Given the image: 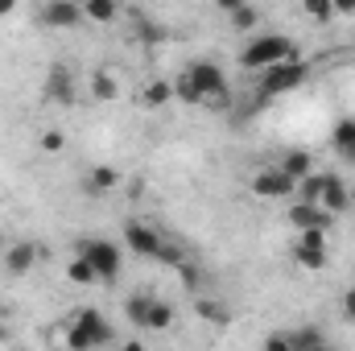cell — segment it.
<instances>
[{"mask_svg":"<svg viewBox=\"0 0 355 351\" xmlns=\"http://www.w3.org/2000/svg\"><path fill=\"white\" fill-rule=\"evenodd\" d=\"M116 17H120V4H116V0H83V21L112 25Z\"/></svg>","mask_w":355,"mask_h":351,"instance_id":"d6986e66","label":"cell"},{"mask_svg":"<svg viewBox=\"0 0 355 351\" xmlns=\"http://www.w3.org/2000/svg\"><path fill=\"white\" fill-rule=\"evenodd\" d=\"M124 351H145V343H141V339H128V343H124Z\"/></svg>","mask_w":355,"mask_h":351,"instance_id":"e575fe53","label":"cell"},{"mask_svg":"<svg viewBox=\"0 0 355 351\" xmlns=\"http://www.w3.org/2000/svg\"><path fill=\"white\" fill-rule=\"evenodd\" d=\"M112 343V323L95 310V306H83L71 327H67V348L71 351H99Z\"/></svg>","mask_w":355,"mask_h":351,"instance_id":"7a4b0ae2","label":"cell"},{"mask_svg":"<svg viewBox=\"0 0 355 351\" xmlns=\"http://www.w3.org/2000/svg\"><path fill=\"white\" fill-rule=\"evenodd\" d=\"M37 17H42L46 29H75L83 21V4H75V0H50Z\"/></svg>","mask_w":355,"mask_h":351,"instance_id":"30bf717a","label":"cell"},{"mask_svg":"<svg viewBox=\"0 0 355 351\" xmlns=\"http://www.w3.org/2000/svg\"><path fill=\"white\" fill-rule=\"evenodd\" d=\"M339 314H343L347 323H355V285L343 289V298H339Z\"/></svg>","mask_w":355,"mask_h":351,"instance_id":"4dcf8cb0","label":"cell"},{"mask_svg":"<svg viewBox=\"0 0 355 351\" xmlns=\"http://www.w3.org/2000/svg\"><path fill=\"white\" fill-rule=\"evenodd\" d=\"M4 252H8V244H4V236H0V257H4Z\"/></svg>","mask_w":355,"mask_h":351,"instance_id":"8d00e7d4","label":"cell"},{"mask_svg":"<svg viewBox=\"0 0 355 351\" xmlns=\"http://www.w3.org/2000/svg\"><path fill=\"white\" fill-rule=\"evenodd\" d=\"M293 261L302 268H327V248H306V244H293Z\"/></svg>","mask_w":355,"mask_h":351,"instance_id":"603a6c76","label":"cell"},{"mask_svg":"<svg viewBox=\"0 0 355 351\" xmlns=\"http://www.w3.org/2000/svg\"><path fill=\"white\" fill-rule=\"evenodd\" d=\"M67 277H71L75 285H95V281H99V277H95V268H91L87 261H79V257L67 264Z\"/></svg>","mask_w":355,"mask_h":351,"instance_id":"d4e9b609","label":"cell"},{"mask_svg":"<svg viewBox=\"0 0 355 351\" xmlns=\"http://www.w3.org/2000/svg\"><path fill=\"white\" fill-rule=\"evenodd\" d=\"M289 58H297V46H293L285 33H257V37L240 50V67H252V71H261V75H265L268 67H277V62H289Z\"/></svg>","mask_w":355,"mask_h":351,"instance_id":"6da1fadb","label":"cell"},{"mask_svg":"<svg viewBox=\"0 0 355 351\" xmlns=\"http://www.w3.org/2000/svg\"><path fill=\"white\" fill-rule=\"evenodd\" d=\"M285 219H289V228L302 236V232H331V223H335V215H327L322 207H310V203H289V211H285Z\"/></svg>","mask_w":355,"mask_h":351,"instance_id":"9c48e42d","label":"cell"},{"mask_svg":"<svg viewBox=\"0 0 355 351\" xmlns=\"http://www.w3.org/2000/svg\"><path fill=\"white\" fill-rule=\"evenodd\" d=\"M252 194L257 198H297V182L293 178H285L277 166H265V170H257L252 174Z\"/></svg>","mask_w":355,"mask_h":351,"instance_id":"ba28073f","label":"cell"},{"mask_svg":"<svg viewBox=\"0 0 355 351\" xmlns=\"http://www.w3.org/2000/svg\"><path fill=\"white\" fill-rule=\"evenodd\" d=\"M116 95H120L116 75H107L103 67H99V71H91V99H95V103H112Z\"/></svg>","mask_w":355,"mask_h":351,"instance_id":"ac0fdd59","label":"cell"},{"mask_svg":"<svg viewBox=\"0 0 355 351\" xmlns=\"http://www.w3.org/2000/svg\"><path fill=\"white\" fill-rule=\"evenodd\" d=\"M352 285H355V281H352Z\"/></svg>","mask_w":355,"mask_h":351,"instance_id":"f35d334b","label":"cell"},{"mask_svg":"<svg viewBox=\"0 0 355 351\" xmlns=\"http://www.w3.org/2000/svg\"><path fill=\"white\" fill-rule=\"evenodd\" d=\"M277 170L285 178H293V182H306V178L314 174V157H310L306 149H289V153L277 162Z\"/></svg>","mask_w":355,"mask_h":351,"instance_id":"5bb4252c","label":"cell"},{"mask_svg":"<svg viewBox=\"0 0 355 351\" xmlns=\"http://www.w3.org/2000/svg\"><path fill=\"white\" fill-rule=\"evenodd\" d=\"M318 207H322L327 215H335V219H339V215H347V207H352V190L343 186V178H339V174L327 178V190H322V203H318Z\"/></svg>","mask_w":355,"mask_h":351,"instance_id":"7c38bea8","label":"cell"},{"mask_svg":"<svg viewBox=\"0 0 355 351\" xmlns=\"http://www.w3.org/2000/svg\"><path fill=\"white\" fill-rule=\"evenodd\" d=\"M194 310H198V318H207V323H227V310H223L219 302L198 298V302H194Z\"/></svg>","mask_w":355,"mask_h":351,"instance_id":"4316f807","label":"cell"},{"mask_svg":"<svg viewBox=\"0 0 355 351\" xmlns=\"http://www.w3.org/2000/svg\"><path fill=\"white\" fill-rule=\"evenodd\" d=\"M302 79H306V62H302V58L277 62V67H268L265 75H261V95H265V99H272V95H285V91L302 87Z\"/></svg>","mask_w":355,"mask_h":351,"instance_id":"5b68a950","label":"cell"},{"mask_svg":"<svg viewBox=\"0 0 355 351\" xmlns=\"http://www.w3.org/2000/svg\"><path fill=\"white\" fill-rule=\"evenodd\" d=\"M297 244H306V248H327V232H302Z\"/></svg>","mask_w":355,"mask_h":351,"instance_id":"1f68e13d","label":"cell"},{"mask_svg":"<svg viewBox=\"0 0 355 351\" xmlns=\"http://www.w3.org/2000/svg\"><path fill=\"white\" fill-rule=\"evenodd\" d=\"M327 178H331V174H318V170H314L306 182H297V203L318 207V203H322V190H327Z\"/></svg>","mask_w":355,"mask_h":351,"instance_id":"ffe728a7","label":"cell"},{"mask_svg":"<svg viewBox=\"0 0 355 351\" xmlns=\"http://www.w3.org/2000/svg\"><path fill=\"white\" fill-rule=\"evenodd\" d=\"M149 302H153V293H132V298L124 302V318H128L137 331H145V314H149Z\"/></svg>","mask_w":355,"mask_h":351,"instance_id":"44dd1931","label":"cell"},{"mask_svg":"<svg viewBox=\"0 0 355 351\" xmlns=\"http://www.w3.org/2000/svg\"><path fill=\"white\" fill-rule=\"evenodd\" d=\"M42 257V248L37 244H29V240H17V244H8V252H4V268H8V277H25L33 264Z\"/></svg>","mask_w":355,"mask_h":351,"instance_id":"8fae6325","label":"cell"},{"mask_svg":"<svg viewBox=\"0 0 355 351\" xmlns=\"http://www.w3.org/2000/svg\"><path fill=\"white\" fill-rule=\"evenodd\" d=\"M178 273H182V281H186L190 289H198V268H194V261H186L182 268H178Z\"/></svg>","mask_w":355,"mask_h":351,"instance_id":"d6a6232c","label":"cell"},{"mask_svg":"<svg viewBox=\"0 0 355 351\" xmlns=\"http://www.w3.org/2000/svg\"><path fill=\"white\" fill-rule=\"evenodd\" d=\"M75 95H79V87H75L71 67H67V62H54V67L46 71V79H42V99L67 108V103H75Z\"/></svg>","mask_w":355,"mask_h":351,"instance_id":"52a82bcc","label":"cell"},{"mask_svg":"<svg viewBox=\"0 0 355 351\" xmlns=\"http://www.w3.org/2000/svg\"><path fill=\"white\" fill-rule=\"evenodd\" d=\"M289 343H293V351H302L314 343H327V335H322V327H297V331H289Z\"/></svg>","mask_w":355,"mask_h":351,"instance_id":"cb8c5ba5","label":"cell"},{"mask_svg":"<svg viewBox=\"0 0 355 351\" xmlns=\"http://www.w3.org/2000/svg\"><path fill=\"white\" fill-rule=\"evenodd\" d=\"M120 186V170L116 166H91L87 170V190L91 194H107Z\"/></svg>","mask_w":355,"mask_h":351,"instance_id":"e0dca14e","label":"cell"},{"mask_svg":"<svg viewBox=\"0 0 355 351\" xmlns=\"http://www.w3.org/2000/svg\"><path fill=\"white\" fill-rule=\"evenodd\" d=\"M62 149H67V132H62V128L42 132V153H62Z\"/></svg>","mask_w":355,"mask_h":351,"instance_id":"f1b7e54d","label":"cell"},{"mask_svg":"<svg viewBox=\"0 0 355 351\" xmlns=\"http://www.w3.org/2000/svg\"><path fill=\"white\" fill-rule=\"evenodd\" d=\"M12 8H17V4H12V0H0V17H8V12H12Z\"/></svg>","mask_w":355,"mask_h":351,"instance_id":"d590c367","label":"cell"},{"mask_svg":"<svg viewBox=\"0 0 355 351\" xmlns=\"http://www.w3.org/2000/svg\"><path fill=\"white\" fill-rule=\"evenodd\" d=\"M0 335H4V327H0Z\"/></svg>","mask_w":355,"mask_h":351,"instance_id":"74e56055","label":"cell"},{"mask_svg":"<svg viewBox=\"0 0 355 351\" xmlns=\"http://www.w3.org/2000/svg\"><path fill=\"white\" fill-rule=\"evenodd\" d=\"M182 75L194 83L198 99H202L207 108H227V95H232V87H227V75H223L211 58H194Z\"/></svg>","mask_w":355,"mask_h":351,"instance_id":"3957f363","label":"cell"},{"mask_svg":"<svg viewBox=\"0 0 355 351\" xmlns=\"http://www.w3.org/2000/svg\"><path fill=\"white\" fill-rule=\"evenodd\" d=\"M227 17H232V25H236V29H257V21H261V12H257L252 4H240V0L227 8Z\"/></svg>","mask_w":355,"mask_h":351,"instance_id":"7402d4cb","label":"cell"},{"mask_svg":"<svg viewBox=\"0 0 355 351\" xmlns=\"http://www.w3.org/2000/svg\"><path fill=\"white\" fill-rule=\"evenodd\" d=\"M170 327H174V306H170L166 298H157V293H153L149 314H145V331H170Z\"/></svg>","mask_w":355,"mask_h":351,"instance_id":"2e32d148","label":"cell"},{"mask_svg":"<svg viewBox=\"0 0 355 351\" xmlns=\"http://www.w3.org/2000/svg\"><path fill=\"white\" fill-rule=\"evenodd\" d=\"M302 12H306L310 21H331V17H335V4H327V0H306Z\"/></svg>","mask_w":355,"mask_h":351,"instance_id":"83f0119b","label":"cell"},{"mask_svg":"<svg viewBox=\"0 0 355 351\" xmlns=\"http://www.w3.org/2000/svg\"><path fill=\"white\" fill-rule=\"evenodd\" d=\"M331 145H335V153L355 166V116H343V120H335V128H331Z\"/></svg>","mask_w":355,"mask_h":351,"instance_id":"4fadbf2b","label":"cell"},{"mask_svg":"<svg viewBox=\"0 0 355 351\" xmlns=\"http://www.w3.org/2000/svg\"><path fill=\"white\" fill-rule=\"evenodd\" d=\"M170 99H174V83H170V79H153V83L141 87V99H137V103L149 108V112H157V108H166Z\"/></svg>","mask_w":355,"mask_h":351,"instance_id":"9a60e30c","label":"cell"},{"mask_svg":"<svg viewBox=\"0 0 355 351\" xmlns=\"http://www.w3.org/2000/svg\"><path fill=\"white\" fill-rule=\"evenodd\" d=\"M302 351H335V343L327 339V343H314V348H302Z\"/></svg>","mask_w":355,"mask_h":351,"instance_id":"836d02e7","label":"cell"},{"mask_svg":"<svg viewBox=\"0 0 355 351\" xmlns=\"http://www.w3.org/2000/svg\"><path fill=\"white\" fill-rule=\"evenodd\" d=\"M261 351H293V343H289V331H268L265 343H261Z\"/></svg>","mask_w":355,"mask_h":351,"instance_id":"f546056e","label":"cell"},{"mask_svg":"<svg viewBox=\"0 0 355 351\" xmlns=\"http://www.w3.org/2000/svg\"><path fill=\"white\" fill-rule=\"evenodd\" d=\"M120 236H124V244H128L137 257H149V261H157V252H162V244H166V236H162L153 223H145V219H128V223L120 228Z\"/></svg>","mask_w":355,"mask_h":351,"instance_id":"8992f818","label":"cell"},{"mask_svg":"<svg viewBox=\"0 0 355 351\" xmlns=\"http://www.w3.org/2000/svg\"><path fill=\"white\" fill-rule=\"evenodd\" d=\"M157 261L170 264V268H182L190 257H186V248H182V244H170V240H166V244H162V252H157Z\"/></svg>","mask_w":355,"mask_h":351,"instance_id":"484cf974","label":"cell"},{"mask_svg":"<svg viewBox=\"0 0 355 351\" xmlns=\"http://www.w3.org/2000/svg\"><path fill=\"white\" fill-rule=\"evenodd\" d=\"M75 257H79V261H87L91 268H95V277H99V281H116V277H120V248H116L112 240L87 236V240H79V244H75Z\"/></svg>","mask_w":355,"mask_h":351,"instance_id":"277c9868","label":"cell"}]
</instances>
